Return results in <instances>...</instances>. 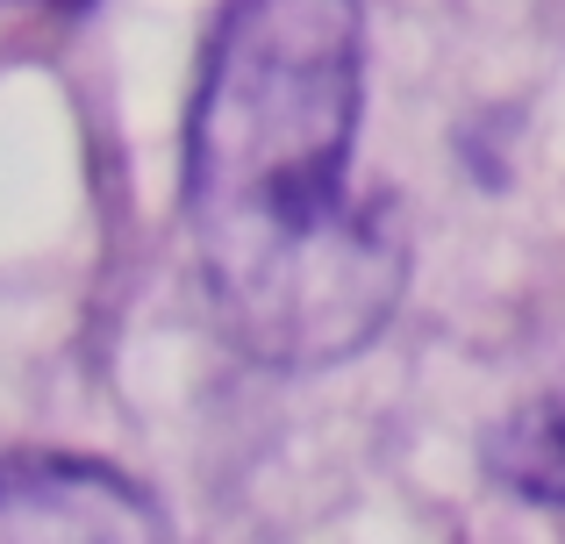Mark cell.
I'll use <instances>...</instances> for the list:
<instances>
[{
  "label": "cell",
  "instance_id": "obj_3",
  "mask_svg": "<svg viewBox=\"0 0 565 544\" xmlns=\"http://www.w3.org/2000/svg\"><path fill=\"white\" fill-rule=\"evenodd\" d=\"M487 473L530 502H565V394L523 402L487 437Z\"/></svg>",
  "mask_w": 565,
  "mask_h": 544
},
{
  "label": "cell",
  "instance_id": "obj_1",
  "mask_svg": "<svg viewBox=\"0 0 565 544\" xmlns=\"http://www.w3.org/2000/svg\"><path fill=\"white\" fill-rule=\"evenodd\" d=\"M359 0H230L186 115V244L230 344L279 373L359 359L394 322L408 237L351 180Z\"/></svg>",
  "mask_w": 565,
  "mask_h": 544
},
{
  "label": "cell",
  "instance_id": "obj_2",
  "mask_svg": "<svg viewBox=\"0 0 565 544\" xmlns=\"http://www.w3.org/2000/svg\"><path fill=\"white\" fill-rule=\"evenodd\" d=\"M0 544H172V523L129 473L100 459H0Z\"/></svg>",
  "mask_w": 565,
  "mask_h": 544
}]
</instances>
